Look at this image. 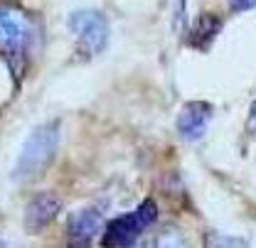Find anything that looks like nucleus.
I'll use <instances>...</instances> for the list:
<instances>
[{"mask_svg": "<svg viewBox=\"0 0 256 248\" xmlns=\"http://www.w3.org/2000/svg\"><path fill=\"white\" fill-rule=\"evenodd\" d=\"M37 39V25L30 15L10 2H0V57L15 76L25 71V62Z\"/></svg>", "mask_w": 256, "mask_h": 248, "instance_id": "1", "label": "nucleus"}, {"mask_svg": "<svg viewBox=\"0 0 256 248\" xmlns=\"http://www.w3.org/2000/svg\"><path fill=\"white\" fill-rule=\"evenodd\" d=\"M60 148V121H50V123L37 125L28 135L18 162L12 167V180L15 182H32L37 180L57 155Z\"/></svg>", "mask_w": 256, "mask_h": 248, "instance_id": "2", "label": "nucleus"}, {"mask_svg": "<svg viewBox=\"0 0 256 248\" xmlns=\"http://www.w3.org/2000/svg\"><path fill=\"white\" fill-rule=\"evenodd\" d=\"M158 219V207L148 199L130 214H124L118 219H111L104 229V246H130L146 234L148 226H153Z\"/></svg>", "mask_w": 256, "mask_h": 248, "instance_id": "3", "label": "nucleus"}, {"mask_svg": "<svg viewBox=\"0 0 256 248\" xmlns=\"http://www.w3.org/2000/svg\"><path fill=\"white\" fill-rule=\"evenodd\" d=\"M69 30L76 37V47L84 57H96L106 49L108 22L98 10H76L69 15Z\"/></svg>", "mask_w": 256, "mask_h": 248, "instance_id": "4", "label": "nucleus"}, {"mask_svg": "<svg viewBox=\"0 0 256 248\" xmlns=\"http://www.w3.org/2000/svg\"><path fill=\"white\" fill-rule=\"evenodd\" d=\"M101 212L98 209H82V212H74L69 221H66V239L74 248L82 246H92L98 234H101Z\"/></svg>", "mask_w": 256, "mask_h": 248, "instance_id": "5", "label": "nucleus"}, {"mask_svg": "<svg viewBox=\"0 0 256 248\" xmlns=\"http://www.w3.org/2000/svg\"><path fill=\"white\" fill-rule=\"evenodd\" d=\"M210 118H212V106L207 101H190L180 108L178 113V133L182 140H200L210 125Z\"/></svg>", "mask_w": 256, "mask_h": 248, "instance_id": "6", "label": "nucleus"}, {"mask_svg": "<svg viewBox=\"0 0 256 248\" xmlns=\"http://www.w3.org/2000/svg\"><path fill=\"white\" fill-rule=\"evenodd\" d=\"M60 209H62V202H60L57 194H52V192L37 194L28 204V209H25V224H28V229L30 231H42L47 224L54 221V217L60 214Z\"/></svg>", "mask_w": 256, "mask_h": 248, "instance_id": "7", "label": "nucleus"}, {"mask_svg": "<svg viewBox=\"0 0 256 248\" xmlns=\"http://www.w3.org/2000/svg\"><path fill=\"white\" fill-rule=\"evenodd\" d=\"M220 30H222V20L220 17H214V15H200L190 32V42L194 47H207L217 37Z\"/></svg>", "mask_w": 256, "mask_h": 248, "instance_id": "8", "label": "nucleus"}, {"mask_svg": "<svg viewBox=\"0 0 256 248\" xmlns=\"http://www.w3.org/2000/svg\"><path fill=\"white\" fill-rule=\"evenodd\" d=\"M256 7V0H232V12H244Z\"/></svg>", "mask_w": 256, "mask_h": 248, "instance_id": "9", "label": "nucleus"}, {"mask_svg": "<svg viewBox=\"0 0 256 248\" xmlns=\"http://www.w3.org/2000/svg\"><path fill=\"white\" fill-rule=\"evenodd\" d=\"M249 130L256 135V103L252 106V113H249Z\"/></svg>", "mask_w": 256, "mask_h": 248, "instance_id": "10", "label": "nucleus"}]
</instances>
